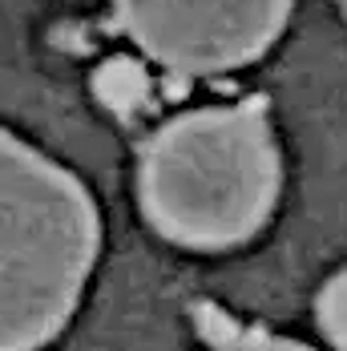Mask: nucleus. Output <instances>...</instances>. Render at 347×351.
<instances>
[{"mask_svg":"<svg viewBox=\"0 0 347 351\" xmlns=\"http://www.w3.org/2000/svg\"><path fill=\"white\" fill-rule=\"evenodd\" d=\"M283 158L267 101L178 113L138 154V206L145 222L186 250L250 243L275 214Z\"/></svg>","mask_w":347,"mask_h":351,"instance_id":"nucleus-1","label":"nucleus"},{"mask_svg":"<svg viewBox=\"0 0 347 351\" xmlns=\"http://www.w3.org/2000/svg\"><path fill=\"white\" fill-rule=\"evenodd\" d=\"M101 254L85 182L0 130V351H40L73 323Z\"/></svg>","mask_w":347,"mask_h":351,"instance_id":"nucleus-2","label":"nucleus"},{"mask_svg":"<svg viewBox=\"0 0 347 351\" xmlns=\"http://www.w3.org/2000/svg\"><path fill=\"white\" fill-rule=\"evenodd\" d=\"M295 0H113L121 33L178 77L254 65L275 45Z\"/></svg>","mask_w":347,"mask_h":351,"instance_id":"nucleus-3","label":"nucleus"},{"mask_svg":"<svg viewBox=\"0 0 347 351\" xmlns=\"http://www.w3.org/2000/svg\"><path fill=\"white\" fill-rule=\"evenodd\" d=\"M315 319H319L323 339L335 351H347V267L323 282V291L315 299Z\"/></svg>","mask_w":347,"mask_h":351,"instance_id":"nucleus-4","label":"nucleus"},{"mask_svg":"<svg viewBox=\"0 0 347 351\" xmlns=\"http://www.w3.org/2000/svg\"><path fill=\"white\" fill-rule=\"evenodd\" d=\"M214 351H315L299 339H287V335H267V331H243V335H230L222 343H214Z\"/></svg>","mask_w":347,"mask_h":351,"instance_id":"nucleus-5","label":"nucleus"},{"mask_svg":"<svg viewBox=\"0 0 347 351\" xmlns=\"http://www.w3.org/2000/svg\"><path fill=\"white\" fill-rule=\"evenodd\" d=\"M335 4H339V8H344V16H347V0H335Z\"/></svg>","mask_w":347,"mask_h":351,"instance_id":"nucleus-6","label":"nucleus"}]
</instances>
